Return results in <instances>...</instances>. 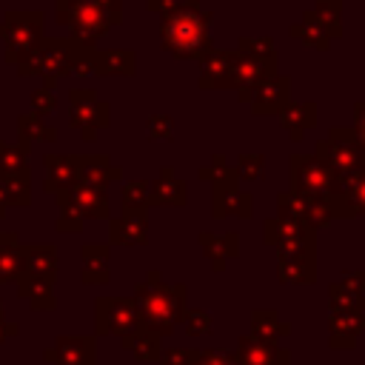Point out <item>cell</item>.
Segmentation results:
<instances>
[{
	"label": "cell",
	"mask_w": 365,
	"mask_h": 365,
	"mask_svg": "<svg viewBox=\"0 0 365 365\" xmlns=\"http://www.w3.org/2000/svg\"><path fill=\"white\" fill-rule=\"evenodd\" d=\"M277 277L285 285H311L317 279V248L279 254V259H277Z\"/></svg>",
	"instance_id": "cell-20"
},
{
	"label": "cell",
	"mask_w": 365,
	"mask_h": 365,
	"mask_svg": "<svg viewBox=\"0 0 365 365\" xmlns=\"http://www.w3.org/2000/svg\"><path fill=\"white\" fill-rule=\"evenodd\" d=\"M254 200L248 191H240L237 180H225V182H214V197H211V214L214 217H251Z\"/></svg>",
	"instance_id": "cell-18"
},
{
	"label": "cell",
	"mask_w": 365,
	"mask_h": 365,
	"mask_svg": "<svg viewBox=\"0 0 365 365\" xmlns=\"http://www.w3.org/2000/svg\"><path fill=\"white\" fill-rule=\"evenodd\" d=\"M311 11L322 23V29L328 31V37H339L342 34V26H339V20H342V3L339 0H317V6Z\"/></svg>",
	"instance_id": "cell-37"
},
{
	"label": "cell",
	"mask_w": 365,
	"mask_h": 365,
	"mask_svg": "<svg viewBox=\"0 0 365 365\" xmlns=\"http://www.w3.org/2000/svg\"><path fill=\"white\" fill-rule=\"evenodd\" d=\"M277 208H279L277 217L299 220V222L311 225L314 231L322 228L325 222H331V217H334V214H331V205H328V197L299 194V191H294V188L277 194Z\"/></svg>",
	"instance_id": "cell-9"
},
{
	"label": "cell",
	"mask_w": 365,
	"mask_h": 365,
	"mask_svg": "<svg viewBox=\"0 0 365 365\" xmlns=\"http://www.w3.org/2000/svg\"><path fill=\"white\" fill-rule=\"evenodd\" d=\"M237 51L254 60H265V63H277V48L271 37H240Z\"/></svg>",
	"instance_id": "cell-38"
},
{
	"label": "cell",
	"mask_w": 365,
	"mask_h": 365,
	"mask_svg": "<svg viewBox=\"0 0 365 365\" xmlns=\"http://www.w3.org/2000/svg\"><path fill=\"white\" fill-rule=\"evenodd\" d=\"M291 37H299L305 46H314V48H325L328 46V31L322 29V23L314 17V11H305L302 14V23H294L291 26Z\"/></svg>",
	"instance_id": "cell-35"
},
{
	"label": "cell",
	"mask_w": 365,
	"mask_h": 365,
	"mask_svg": "<svg viewBox=\"0 0 365 365\" xmlns=\"http://www.w3.org/2000/svg\"><path fill=\"white\" fill-rule=\"evenodd\" d=\"M91 71H97V74H134L137 71V54L131 48H103V51H94Z\"/></svg>",
	"instance_id": "cell-30"
},
{
	"label": "cell",
	"mask_w": 365,
	"mask_h": 365,
	"mask_svg": "<svg viewBox=\"0 0 365 365\" xmlns=\"http://www.w3.org/2000/svg\"><path fill=\"white\" fill-rule=\"evenodd\" d=\"M57 251L54 245H23V274L54 282L57 277Z\"/></svg>",
	"instance_id": "cell-25"
},
{
	"label": "cell",
	"mask_w": 365,
	"mask_h": 365,
	"mask_svg": "<svg viewBox=\"0 0 365 365\" xmlns=\"http://www.w3.org/2000/svg\"><path fill=\"white\" fill-rule=\"evenodd\" d=\"M231 356H234V365H291L288 348L254 339L251 334H242L237 339V348Z\"/></svg>",
	"instance_id": "cell-14"
},
{
	"label": "cell",
	"mask_w": 365,
	"mask_h": 365,
	"mask_svg": "<svg viewBox=\"0 0 365 365\" xmlns=\"http://www.w3.org/2000/svg\"><path fill=\"white\" fill-rule=\"evenodd\" d=\"M279 120L288 128L291 140H302V134L317 123V106L314 103H288L279 111Z\"/></svg>",
	"instance_id": "cell-34"
},
{
	"label": "cell",
	"mask_w": 365,
	"mask_h": 365,
	"mask_svg": "<svg viewBox=\"0 0 365 365\" xmlns=\"http://www.w3.org/2000/svg\"><path fill=\"white\" fill-rule=\"evenodd\" d=\"M354 108H356V123H354V134H356L359 145L365 148V103H356Z\"/></svg>",
	"instance_id": "cell-52"
},
{
	"label": "cell",
	"mask_w": 365,
	"mask_h": 365,
	"mask_svg": "<svg viewBox=\"0 0 365 365\" xmlns=\"http://www.w3.org/2000/svg\"><path fill=\"white\" fill-rule=\"evenodd\" d=\"M365 334V311L351 308V311H334L328 317V345L331 348H354L359 336Z\"/></svg>",
	"instance_id": "cell-17"
},
{
	"label": "cell",
	"mask_w": 365,
	"mask_h": 365,
	"mask_svg": "<svg viewBox=\"0 0 365 365\" xmlns=\"http://www.w3.org/2000/svg\"><path fill=\"white\" fill-rule=\"evenodd\" d=\"M43 359L48 365H97V339L94 336H57Z\"/></svg>",
	"instance_id": "cell-13"
},
{
	"label": "cell",
	"mask_w": 365,
	"mask_h": 365,
	"mask_svg": "<svg viewBox=\"0 0 365 365\" xmlns=\"http://www.w3.org/2000/svg\"><path fill=\"white\" fill-rule=\"evenodd\" d=\"M23 277V245L17 231H0V282H17Z\"/></svg>",
	"instance_id": "cell-28"
},
{
	"label": "cell",
	"mask_w": 365,
	"mask_h": 365,
	"mask_svg": "<svg viewBox=\"0 0 365 365\" xmlns=\"http://www.w3.org/2000/svg\"><path fill=\"white\" fill-rule=\"evenodd\" d=\"M71 125L83 128L86 140H94L97 128L108 125V103H103L94 88H71Z\"/></svg>",
	"instance_id": "cell-11"
},
{
	"label": "cell",
	"mask_w": 365,
	"mask_h": 365,
	"mask_svg": "<svg viewBox=\"0 0 365 365\" xmlns=\"http://www.w3.org/2000/svg\"><path fill=\"white\" fill-rule=\"evenodd\" d=\"M51 285H54V282H48V279H37V277H26V274H23V277L17 279V297L26 299L34 311H51V308L57 305Z\"/></svg>",
	"instance_id": "cell-31"
},
{
	"label": "cell",
	"mask_w": 365,
	"mask_h": 365,
	"mask_svg": "<svg viewBox=\"0 0 365 365\" xmlns=\"http://www.w3.org/2000/svg\"><path fill=\"white\" fill-rule=\"evenodd\" d=\"M274 68H277V63L254 60V57H245V54L234 51V63H231V83H228V86L240 88V97H242V100H251V91H254L262 80H268V77H274V74H277Z\"/></svg>",
	"instance_id": "cell-16"
},
{
	"label": "cell",
	"mask_w": 365,
	"mask_h": 365,
	"mask_svg": "<svg viewBox=\"0 0 365 365\" xmlns=\"http://www.w3.org/2000/svg\"><path fill=\"white\" fill-rule=\"evenodd\" d=\"M145 128H148V137H154V140H168L171 131H174V120H171L168 114H157V117L148 120Z\"/></svg>",
	"instance_id": "cell-48"
},
{
	"label": "cell",
	"mask_w": 365,
	"mask_h": 365,
	"mask_svg": "<svg viewBox=\"0 0 365 365\" xmlns=\"http://www.w3.org/2000/svg\"><path fill=\"white\" fill-rule=\"evenodd\" d=\"M108 240L114 245H143L148 240L145 211H123V217H114L108 225Z\"/></svg>",
	"instance_id": "cell-22"
},
{
	"label": "cell",
	"mask_w": 365,
	"mask_h": 365,
	"mask_svg": "<svg viewBox=\"0 0 365 365\" xmlns=\"http://www.w3.org/2000/svg\"><path fill=\"white\" fill-rule=\"evenodd\" d=\"M265 171V157L262 154H240L234 174H240L242 180H259Z\"/></svg>",
	"instance_id": "cell-44"
},
{
	"label": "cell",
	"mask_w": 365,
	"mask_h": 365,
	"mask_svg": "<svg viewBox=\"0 0 365 365\" xmlns=\"http://www.w3.org/2000/svg\"><path fill=\"white\" fill-rule=\"evenodd\" d=\"M328 205L334 217L365 214V168L336 177V185L328 194Z\"/></svg>",
	"instance_id": "cell-12"
},
{
	"label": "cell",
	"mask_w": 365,
	"mask_h": 365,
	"mask_svg": "<svg viewBox=\"0 0 365 365\" xmlns=\"http://www.w3.org/2000/svg\"><path fill=\"white\" fill-rule=\"evenodd\" d=\"M328 305H331V314L334 311H351V308H359V297L351 294L342 282H334V285H328Z\"/></svg>",
	"instance_id": "cell-42"
},
{
	"label": "cell",
	"mask_w": 365,
	"mask_h": 365,
	"mask_svg": "<svg viewBox=\"0 0 365 365\" xmlns=\"http://www.w3.org/2000/svg\"><path fill=\"white\" fill-rule=\"evenodd\" d=\"M31 106H34V114L46 117V114H51V111H54L57 97H54V91H48V88H37V91L31 94Z\"/></svg>",
	"instance_id": "cell-49"
},
{
	"label": "cell",
	"mask_w": 365,
	"mask_h": 365,
	"mask_svg": "<svg viewBox=\"0 0 365 365\" xmlns=\"http://www.w3.org/2000/svg\"><path fill=\"white\" fill-rule=\"evenodd\" d=\"M200 177H202V180H214V182L237 180V174H234V165H228V160H225L222 154H214V157H211V165L200 168Z\"/></svg>",
	"instance_id": "cell-45"
},
{
	"label": "cell",
	"mask_w": 365,
	"mask_h": 365,
	"mask_svg": "<svg viewBox=\"0 0 365 365\" xmlns=\"http://www.w3.org/2000/svg\"><path fill=\"white\" fill-rule=\"evenodd\" d=\"M17 334H20V325H17V322H9V319L0 317V345L9 342V339L17 336Z\"/></svg>",
	"instance_id": "cell-53"
},
{
	"label": "cell",
	"mask_w": 365,
	"mask_h": 365,
	"mask_svg": "<svg viewBox=\"0 0 365 365\" xmlns=\"http://www.w3.org/2000/svg\"><path fill=\"white\" fill-rule=\"evenodd\" d=\"M0 191H3L9 205H29V197H31L29 174H6V171H0Z\"/></svg>",
	"instance_id": "cell-36"
},
{
	"label": "cell",
	"mask_w": 365,
	"mask_h": 365,
	"mask_svg": "<svg viewBox=\"0 0 365 365\" xmlns=\"http://www.w3.org/2000/svg\"><path fill=\"white\" fill-rule=\"evenodd\" d=\"M191 365H202V362H200V351H197V359H194V362H191Z\"/></svg>",
	"instance_id": "cell-55"
},
{
	"label": "cell",
	"mask_w": 365,
	"mask_h": 365,
	"mask_svg": "<svg viewBox=\"0 0 365 365\" xmlns=\"http://www.w3.org/2000/svg\"><path fill=\"white\" fill-rule=\"evenodd\" d=\"M94 66V48L74 40V37H40L37 48L17 63V74H43V77H63L68 71L88 74Z\"/></svg>",
	"instance_id": "cell-2"
},
{
	"label": "cell",
	"mask_w": 365,
	"mask_h": 365,
	"mask_svg": "<svg viewBox=\"0 0 365 365\" xmlns=\"http://www.w3.org/2000/svg\"><path fill=\"white\" fill-rule=\"evenodd\" d=\"M83 257V282L86 285H106L111 271H108V245L103 242H86L80 248Z\"/></svg>",
	"instance_id": "cell-27"
},
{
	"label": "cell",
	"mask_w": 365,
	"mask_h": 365,
	"mask_svg": "<svg viewBox=\"0 0 365 365\" xmlns=\"http://www.w3.org/2000/svg\"><path fill=\"white\" fill-rule=\"evenodd\" d=\"M0 171H6V174H29L26 143L23 145H9V143L0 140Z\"/></svg>",
	"instance_id": "cell-40"
},
{
	"label": "cell",
	"mask_w": 365,
	"mask_h": 365,
	"mask_svg": "<svg viewBox=\"0 0 365 365\" xmlns=\"http://www.w3.org/2000/svg\"><path fill=\"white\" fill-rule=\"evenodd\" d=\"M120 345L137 362H160V356H163V336L148 331V328H143V325H137L131 334H125L120 339Z\"/></svg>",
	"instance_id": "cell-23"
},
{
	"label": "cell",
	"mask_w": 365,
	"mask_h": 365,
	"mask_svg": "<svg viewBox=\"0 0 365 365\" xmlns=\"http://www.w3.org/2000/svg\"><path fill=\"white\" fill-rule=\"evenodd\" d=\"M57 17L71 29V37L94 46L114 23H120V0H57Z\"/></svg>",
	"instance_id": "cell-4"
},
{
	"label": "cell",
	"mask_w": 365,
	"mask_h": 365,
	"mask_svg": "<svg viewBox=\"0 0 365 365\" xmlns=\"http://www.w3.org/2000/svg\"><path fill=\"white\" fill-rule=\"evenodd\" d=\"M80 180L106 188L108 182L120 180V168L111 165V160L106 154H83L80 157Z\"/></svg>",
	"instance_id": "cell-32"
},
{
	"label": "cell",
	"mask_w": 365,
	"mask_h": 365,
	"mask_svg": "<svg viewBox=\"0 0 365 365\" xmlns=\"http://www.w3.org/2000/svg\"><path fill=\"white\" fill-rule=\"evenodd\" d=\"M200 362L202 365H234L231 351L222 348H200Z\"/></svg>",
	"instance_id": "cell-50"
},
{
	"label": "cell",
	"mask_w": 365,
	"mask_h": 365,
	"mask_svg": "<svg viewBox=\"0 0 365 365\" xmlns=\"http://www.w3.org/2000/svg\"><path fill=\"white\" fill-rule=\"evenodd\" d=\"M148 202L151 205H182L185 202V182L177 180L168 165H163L160 177L148 185Z\"/></svg>",
	"instance_id": "cell-29"
},
{
	"label": "cell",
	"mask_w": 365,
	"mask_h": 365,
	"mask_svg": "<svg viewBox=\"0 0 365 365\" xmlns=\"http://www.w3.org/2000/svg\"><path fill=\"white\" fill-rule=\"evenodd\" d=\"M359 308H365V294H362V299H359Z\"/></svg>",
	"instance_id": "cell-56"
},
{
	"label": "cell",
	"mask_w": 365,
	"mask_h": 365,
	"mask_svg": "<svg viewBox=\"0 0 365 365\" xmlns=\"http://www.w3.org/2000/svg\"><path fill=\"white\" fill-rule=\"evenodd\" d=\"M185 285L182 282H163L160 271H148L143 282L134 288V305H137V319L143 328L168 336L185 317Z\"/></svg>",
	"instance_id": "cell-1"
},
{
	"label": "cell",
	"mask_w": 365,
	"mask_h": 365,
	"mask_svg": "<svg viewBox=\"0 0 365 365\" xmlns=\"http://www.w3.org/2000/svg\"><path fill=\"white\" fill-rule=\"evenodd\" d=\"M43 34V11H9L0 23V40L6 46V60L20 63L29 57Z\"/></svg>",
	"instance_id": "cell-6"
},
{
	"label": "cell",
	"mask_w": 365,
	"mask_h": 365,
	"mask_svg": "<svg viewBox=\"0 0 365 365\" xmlns=\"http://www.w3.org/2000/svg\"><path fill=\"white\" fill-rule=\"evenodd\" d=\"M194 359H197V348H171L163 351L157 365H191Z\"/></svg>",
	"instance_id": "cell-47"
},
{
	"label": "cell",
	"mask_w": 365,
	"mask_h": 365,
	"mask_svg": "<svg viewBox=\"0 0 365 365\" xmlns=\"http://www.w3.org/2000/svg\"><path fill=\"white\" fill-rule=\"evenodd\" d=\"M314 234L317 231L311 225L299 222V220H288V217H271V220H265V242L274 245L279 254L317 248Z\"/></svg>",
	"instance_id": "cell-10"
},
{
	"label": "cell",
	"mask_w": 365,
	"mask_h": 365,
	"mask_svg": "<svg viewBox=\"0 0 365 365\" xmlns=\"http://www.w3.org/2000/svg\"><path fill=\"white\" fill-rule=\"evenodd\" d=\"M57 200L68 202L80 217H91V220L108 217V194H106V188H100V185H91V182L77 180L71 188L60 191Z\"/></svg>",
	"instance_id": "cell-15"
},
{
	"label": "cell",
	"mask_w": 365,
	"mask_h": 365,
	"mask_svg": "<svg viewBox=\"0 0 365 365\" xmlns=\"http://www.w3.org/2000/svg\"><path fill=\"white\" fill-rule=\"evenodd\" d=\"M43 165H46V182L43 188L46 191H66L71 188L77 180H80V157L77 154H46L43 157Z\"/></svg>",
	"instance_id": "cell-21"
},
{
	"label": "cell",
	"mask_w": 365,
	"mask_h": 365,
	"mask_svg": "<svg viewBox=\"0 0 365 365\" xmlns=\"http://www.w3.org/2000/svg\"><path fill=\"white\" fill-rule=\"evenodd\" d=\"M291 182H294L291 188L299 194L328 197L336 185V174L314 154H294L291 157Z\"/></svg>",
	"instance_id": "cell-8"
},
{
	"label": "cell",
	"mask_w": 365,
	"mask_h": 365,
	"mask_svg": "<svg viewBox=\"0 0 365 365\" xmlns=\"http://www.w3.org/2000/svg\"><path fill=\"white\" fill-rule=\"evenodd\" d=\"M182 328H185L188 336H202V334L211 331V314L202 311V308H185Z\"/></svg>",
	"instance_id": "cell-43"
},
{
	"label": "cell",
	"mask_w": 365,
	"mask_h": 365,
	"mask_svg": "<svg viewBox=\"0 0 365 365\" xmlns=\"http://www.w3.org/2000/svg\"><path fill=\"white\" fill-rule=\"evenodd\" d=\"M231 63H234V51H208L205 54V63H202L200 86L202 88L228 86L231 83Z\"/></svg>",
	"instance_id": "cell-33"
},
{
	"label": "cell",
	"mask_w": 365,
	"mask_h": 365,
	"mask_svg": "<svg viewBox=\"0 0 365 365\" xmlns=\"http://www.w3.org/2000/svg\"><path fill=\"white\" fill-rule=\"evenodd\" d=\"M314 157L322 160L336 177L365 168V148L359 145L354 128H348V125H334L328 131V137L317 143Z\"/></svg>",
	"instance_id": "cell-5"
},
{
	"label": "cell",
	"mask_w": 365,
	"mask_h": 365,
	"mask_svg": "<svg viewBox=\"0 0 365 365\" xmlns=\"http://www.w3.org/2000/svg\"><path fill=\"white\" fill-rule=\"evenodd\" d=\"M339 282H342L351 294H356V297L362 299V294H365V271H345Z\"/></svg>",
	"instance_id": "cell-51"
},
{
	"label": "cell",
	"mask_w": 365,
	"mask_h": 365,
	"mask_svg": "<svg viewBox=\"0 0 365 365\" xmlns=\"http://www.w3.org/2000/svg\"><path fill=\"white\" fill-rule=\"evenodd\" d=\"M148 3V9H154V11H160V14H165V11H171V9H177V6H182L185 0H145Z\"/></svg>",
	"instance_id": "cell-54"
},
{
	"label": "cell",
	"mask_w": 365,
	"mask_h": 365,
	"mask_svg": "<svg viewBox=\"0 0 365 365\" xmlns=\"http://www.w3.org/2000/svg\"><path fill=\"white\" fill-rule=\"evenodd\" d=\"M57 205H60V211H57V228L60 231H80L83 228V217L68 202H63V200H57Z\"/></svg>",
	"instance_id": "cell-46"
},
{
	"label": "cell",
	"mask_w": 365,
	"mask_h": 365,
	"mask_svg": "<svg viewBox=\"0 0 365 365\" xmlns=\"http://www.w3.org/2000/svg\"><path fill=\"white\" fill-rule=\"evenodd\" d=\"M200 248L211 259V268L214 271H222L225 268V259H231V257L240 254V237L234 231H225V234L200 231Z\"/></svg>",
	"instance_id": "cell-24"
},
{
	"label": "cell",
	"mask_w": 365,
	"mask_h": 365,
	"mask_svg": "<svg viewBox=\"0 0 365 365\" xmlns=\"http://www.w3.org/2000/svg\"><path fill=\"white\" fill-rule=\"evenodd\" d=\"M0 317H3V299H0Z\"/></svg>",
	"instance_id": "cell-57"
},
{
	"label": "cell",
	"mask_w": 365,
	"mask_h": 365,
	"mask_svg": "<svg viewBox=\"0 0 365 365\" xmlns=\"http://www.w3.org/2000/svg\"><path fill=\"white\" fill-rule=\"evenodd\" d=\"M254 339H262V342H271V345H279V339H285L291 334V322H285L277 311L271 308H257L251 311V331H248Z\"/></svg>",
	"instance_id": "cell-26"
},
{
	"label": "cell",
	"mask_w": 365,
	"mask_h": 365,
	"mask_svg": "<svg viewBox=\"0 0 365 365\" xmlns=\"http://www.w3.org/2000/svg\"><path fill=\"white\" fill-rule=\"evenodd\" d=\"M291 80L282 74H274L268 80H262L254 91H251V108L254 114H279L288 103H291Z\"/></svg>",
	"instance_id": "cell-19"
},
{
	"label": "cell",
	"mask_w": 365,
	"mask_h": 365,
	"mask_svg": "<svg viewBox=\"0 0 365 365\" xmlns=\"http://www.w3.org/2000/svg\"><path fill=\"white\" fill-rule=\"evenodd\" d=\"M140 325L137 305L131 297H97L94 299V334L97 336H125Z\"/></svg>",
	"instance_id": "cell-7"
},
{
	"label": "cell",
	"mask_w": 365,
	"mask_h": 365,
	"mask_svg": "<svg viewBox=\"0 0 365 365\" xmlns=\"http://www.w3.org/2000/svg\"><path fill=\"white\" fill-rule=\"evenodd\" d=\"M208 23H211V14L202 11L197 0H185L182 6L163 14V23H160L163 48H168L177 57H205L211 51Z\"/></svg>",
	"instance_id": "cell-3"
},
{
	"label": "cell",
	"mask_w": 365,
	"mask_h": 365,
	"mask_svg": "<svg viewBox=\"0 0 365 365\" xmlns=\"http://www.w3.org/2000/svg\"><path fill=\"white\" fill-rule=\"evenodd\" d=\"M17 128H20V137H23V140H54V137H57V131H54L51 125H46L43 117L34 114V111L23 114V117L17 120Z\"/></svg>",
	"instance_id": "cell-39"
},
{
	"label": "cell",
	"mask_w": 365,
	"mask_h": 365,
	"mask_svg": "<svg viewBox=\"0 0 365 365\" xmlns=\"http://www.w3.org/2000/svg\"><path fill=\"white\" fill-rule=\"evenodd\" d=\"M148 208V182L131 180L123 188V211H145Z\"/></svg>",
	"instance_id": "cell-41"
}]
</instances>
